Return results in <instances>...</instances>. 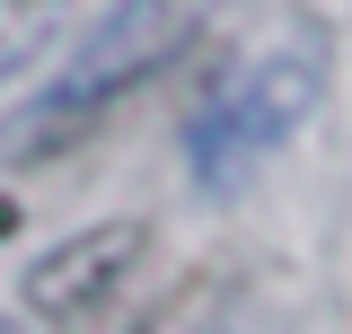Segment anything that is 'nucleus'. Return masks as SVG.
Listing matches in <instances>:
<instances>
[{"mask_svg": "<svg viewBox=\"0 0 352 334\" xmlns=\"http://www.w3.org/2000/svg\"><path fill=\"white\" fill-rule=\"evenodd\" d=\"M203 9H212V0H124L115 18H97L88 44L62 62V80L18 115V124H27V132H18V150H36V159H44V150L80 141L97 115H115L141 80H159L176 53H185V36L203 27Z\"/></svg>", "mask_w": 352, "mask_h": 334, "instance_id": "obj_1", "label": "nucleus"}, {"mask_svg": "<svg viewBox=\"0 0 352 334\" xmlns=\"http://www.w3.org/2000/svg\"><path fill=\"white\" fill-rule=\"evenodd\" d=\"M317 97H326V53H317L308 36L256 53V62H247V71H238V80L194 115V132H185L194 176H203L212 194H238V185H247V176H256V167L308 124Z\"/></svg>", "mask_w": 352, "mask_h": 334, "instance_id": "obj_2", "label": "nucleus"}, {"mask_svg": "<svg viewBox=\"0 0 352 334\" xmlns=\"http://www.w3.org/2000/svg\"><path fill=\"white\" fill-rule=\"evenodd\" d=\"M150 247V229L141 220H106V229H80V238H62V247L44 255L36 273H27V308H36L44 326H106L132 291V264Z\"/></svg>", "mask_w": 352, "mask_h": 334, "instance_id": "obj_3", "label": "nucleus"}, {"mask_svg": "<svg viewBox=\"0 0 352 334\" xmlns=\"http://www.w3.org/2000/svg\"><path fill=\"white\" fill-rule=\"evenodd\" d=\"M53 9H62V0H0V80H9V71H18V62L44 44Z\"/></svg>", "mask_w": 352, "mask_h": 334, "instance_id": "obj_4", "label": "nucleus"}, {"mask_svg": "<svg viewBox=\"0 0 352 334\" xmlns=\"http://www.w3.org/2000/svg\"><path fill=\"white\" fill-rule=\"evenodd\" d=\"M150 334H212V326H185V317H159Z\"/></svg>", "mask_w": 352, "mask_h": 334, "instance_id": "obj_5", "label": "nucleus"}, {"mask_svg": "<svg viewBox=\"0 0 352 334\" xmlns=\"http://www.w3.org/2000/svg\"><path fill=\"white\" fill-rule=\"evenodd\" d=\"M9 229H18V203H9V194H0V238H9Z\"/></svg>", "mask_w": 352, "mask_h": 334, "instance_id": "obj_6", "label": "nucleus"}, {"mask_svg": "<svg viewBox=\"0 0 352 334\" xmlns=\"http://www.w3.org/2000/svg\"><path fill=\"white\" fill-rule=\"evenodd\" d=\"M0 334H9V326H0Z\"/></svg>", "mask_w": 352, "mask_h": 334, "instance_id": "obj_7", "label": "nucleus"}]
</instances>
